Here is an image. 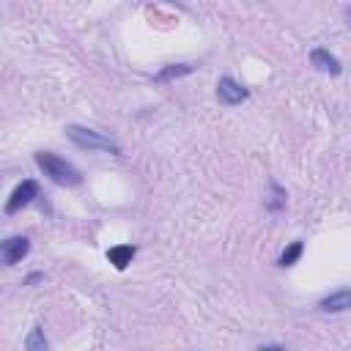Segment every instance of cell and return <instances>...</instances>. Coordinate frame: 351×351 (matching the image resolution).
I'll return each instance as SVG.
<instances>
[{
  "mask_svg": "<svg viewBox=\"0 0 351 351\" xmlns=\"http://www.w3.org/2000/svg\"><path fill=\"white\" fill-rule=\"evenodd\" d=\"M189 71H192V66H189V63H173V66H167V69H162V71L156 74V82L178 80V77H184V74H189Z\"/></svg>",
  "mask_w": 351,
  "mask_h": 351,
  "instance_id": "10",
  "label": "cell"
},
{
  "mask_svg": "<svg viewBox=\"0 0 351 351\" xmlns=\"http://www.w3.org/2000/svg\"><path fill=\"white\" fill-rule=\"evenodd\" d=\"M27 252H30V241H27L25 236H8V239L0 244V255H3L5 266L19 263V261H22Z\"/></svg>",
  "mask_w": 351,
  "mask_h": 351,
  "instance_id": "5",
  "label": "cell"
},
{
  "mask_svg": "<svg viewBox=\"0 0 351 351\" xmlns=\"http://www.w3.org/2000/svg\"><path fill=\"white\" fill-rule=\"evenodd\" d=\"M66 137L77 145V148H85V151H110V154H121V148L101 132L96 129H88V126H80V123H69L66 126Z\"/></svg>",
  "mask_w": 351,
  "mask_h": 351,
  "instance_id": "2",
  "label": "cell"
},
{
  "mask_svg": "<svg viewBox=\"0 0 351 351\" xmlns=\"http://www.w3.org/2000/svg\"><path fill=\"white\" fill-rule=\"evenodd\" d=\"M33 197H38V184H36L33 178L16 184L14 192H11L8 200H5V214H16V211H22L25 206L33 203Z\"/></svg>",
  "mask_w": 351,
  "mask_h": 351,
  "instance_id": "3",
  "label": "cell"
},
{
  "mask_svg": "<svg viewBox=\"0 0 351 351\" xmlns=\"http://www.w3.org/2000/svg\"><path fill=\"white\" fill-rule=\"evenodd\" d=\"M285 206V192L277 186V184H271V195L266 197V208L269 211H280Z\"/></svg>",
  "mask_w": 351,
  "mask_h": 351,
  "instance_id": "12",
  "label": "cell"
},
{
  "mask_svg": "<svg viewBox=\"0 0 351 351\" xmlns=\"http://www.w3.org/2000/svg\"><path fill=\"white\" fill-rule=\"evenodd\" d=\"M318 307H321L324 313H343V310H348V307H351V288H340V291L324 296V299L318 302Z\"/></svg>",
  "mask_w": 351,
  "mask_h": 351,
  "instance_id": "7",
  "label": "cell"
},
{
  "mask_svg": "<svg viewBox=\"0 0 351 351\" xmlns=\"http://www.w3.org/2000/svg\"><path fill=\"white\" fill-rule=\"evenodd\" d=\"M36 165H38V170H41L52 184H58V186H77V184L82 181L80 170H77L71 162H66L63 156L52 154V151H38V154H36Z\"/></svg>",
  "mask_w": 351,
  "mask_h": 351,
  "instance_id": "1",
  "label": "cell"
},
{
  "mask_svg": "<svg viewBox=\"0 0 351 351\" xmlns=\"http://www.w3.org/2000/svg\"><path fill=\"white\" fill-rule=\"evenodd\" d=\"M107 258H110V263H112L115 269L123 271V269L132 263V258H134V247H132V244H115V247H110Z\"/></svg>",
  "mask_w": 351,
  "mask_h": 351,
  "instance_id": "8",
  "label": "cell"
},
{
  "mask_svg": "<svg viewBox=\"0 0 351 351\" xmlns=\"http://www.w3.org/2000/svg\"><path fill=\"white\" fill-rule=\"evenodd\" d=\"M302 250H304L302 241H291V244L282 250V255H280V266H293V263L302 258Z\"/></svg>",
  "mask_w": 351,
  "mask_h": 351,
  "instance_id": "11",
  "label": "cell"
},
{
  "mask_svg": "<svg viewBox=\"0 0 351 351\" xmlns=\"http://www.w3.org/2000/svg\"><path fill=\"white\" fill-rule=\"evenodd\" d=\"M258 351H285V348H280V346H261Z\"/></svg>",
  "mask_w": 351,
  "mask_h": 351,
  "instance_id": "13",
  "label": "cell"
},
{
  "mask_svg": "<svg viewBox=\"0 0 351 351\" xmlns=\"http://www.w3.org/2000/svg\"><path fill=\"white\" fill-rule=\"evenodd\" d=\"M247 96H250V90H247L241 82H236L233 77H222V80L217 82V99H219V104H225V107H236V104L247 101Z\"/></svg>",
  "mask_w": 351,
  "mask_h": 351,
  "instance_id": "4",
  "label": "cell"
},
{
  "mask_svg": "<svg viewBox=\"0 0 351 351\" xmlns=\"http://www.w3.org/2000/svg\"><path fill=\"white\" fill-rule=\"evenodd\" d=\"M310 63L318 69V71H324V74H332V77H337L340 71H343V66H340V60L329 52V49H313L310 52Z\"/></svg>",
  "mask_w": 351,
  "mask_h": 351,
  "instance_id": "6",
  "label": "cell"
},
{
  "mask_svg": "<svg viewBox=\"0 0 351 351\" xmlns=\"http://www.w3.org/2000/svg\"><path fill=\"white\" fill-rule=\"evenodd\" d=\"M25 351H49V340L41 326H33L25 337Z\"/></svg>",
  "mask_w": 351,
  "mask_h": 351,
  "instance_id": "9",
  "label": "cell"
}]
</instances>
